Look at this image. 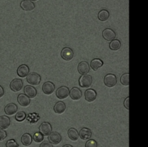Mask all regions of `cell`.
<instances>
[{
  "instance_id": "obj_1",
  "label": "cell",
  "mask_w": 148,
  "mask_h": 147,
  "mask_svg": "<svg viewBox=\"0 0 148 147\" xmlns=\"http://www.w3.org/2000/svg\"><path fill=\"white\" fill-rule=\"evenodd\" d=\"M40 81H41V77L36 72H32L30 73L29 72L28 75H27V82L30 85L37 86L40 84Z\"/></svg>"
},
{
  "instance_id": "obj_2",
  "label": "cell",
  "mask_w": 148,
  "mask_h": 147,
  "mask_svg": "<svg viewBox=\"0 0 148 147\" xmlns=\"http://www.w3.org/2000/svg\"><path fill=\"white\" fill-rule=\"evenodd\" d=\"M92 84V78L89 75H82L79 79V85L81 88H88Z\"/></svg>"
},
{
  "instance_id": "obj_3",
  "label": "cell",
  "mask_w": 148,
  "mask_h": 147,
  "mask_svg": "<svg viewBox=\"0 0 148 147\" xmlns=\"http://www.w3.org/2000/svg\"><path fill=\"white\" fill-rule=\"evenodd\" d=\"M104 84L107 87H114L117 84V78L114 74L113 73H108L104 77Z\"/></svg>"
},
{
  "instance_id": "obj_4",
  "label": "cell",
  "mask_w": 148,
  "mask_h": 147,
  "mask_svg": "<svg viewBox=\"0 0 148 147\" xmlns=\"http://www.w3.org/2000/svg\"><path fill=\"white\" fill-rule=\"evenodd\" d=\"M39 132L43 136H49L52 132L51 125L49 123H48V122H44V123H41L40 126H39Z\"/></svg>"
},
{
  "instance_id": "obj_5",
  "label": "cell",
  "mask_w": 148,
  "mask_h": 147,
  "mask_svg": "<svg viewBox=\"0 0 148 147\" xmlns=\"http://www.w3.org/2000/svg\"><path fill=\"white\" fill-rule=\"evenodd\" d=\"M69 89L68 87L64 86H61L56 90V97L59 99H66V97L69 96Z\"/></svg>"
},
{
  "instance_id": "obj_6",
  "label": "cell",
  "mask_w": 148,
  "mask_h": 147,
  "mask_svg": "<svg viewBox=\"0 0 148 147\" xmlns=\"http://www.w3.org/2000/svg\"><path fill=\"white\" fill-rule=\"evenodd\" d=\"M23 82L22 80L19 79V78H15V79L12 80V82L10 83V89L14 92H17L20 91V90L23 88Z\"/></svg>"
},
{
  "instance_id": "obj_7",
  "label": "cell",
  "mask_w": 148,
  "mask_h": 147,
  "mask_svg": "<svg viewBox=\"0 0 148 147\" xmlns=\"http://www.w3.org/2000/svg\"><path fill=\"white\" fill-rule=\"evenodd\" d=\"M61 57L66 61H70L74 57V52L71 48L64 47L61 52Z\"/></svg>"
},
{
  "instance_id": "obj_8",
  "label": "cell",
  "mask_w": 148,
  "mask_h": 147,
  "mask_svg": "<svg viewBox=\"0 0 148 147\" xmlns=\"http://www.w3.org/2000/svg\"><path fill=\"white\" fill-rule=\"evenodd\" d=\"M102 36L105 40L108 41H111L114 40L116 39V34L115 31L111 28H106L103 30Z\"/></svg>"
},
{
  "instance_id": "obj_9",
  "label": "cell",
  "mask_w": 148,
  "mask_h": 147,
  "mask_svg": "<svg viewBox=\"0 0 148 147\" xmlns=\"http://www.w3.org/2000/svg\"><path fill=\"white\" fill-rule=\"evenodd\" d=\"M49 141L51 144L57 145L62 141V136L58 132H51L49 135Z\"/></svg>"
},
{
  "instance_id": "obj_10",
  "label": "cell",
  "mask_w": 148,
  "mask_h": 147,
  "mask_svg": "<svg viewBox=\"0 0 148 147\" xmlns=\"http://www.w3.org/2000/svg\"><path fill=\"white\" fill-rule=\"evenodd\" d=\"M55 85L51 81H47L44 83L42 86V91L46 95H50L54 91Z\"/></svg>"
},
{
  "instance_id": "obj_11",
  "label": "cell",
  "mask_w": 148,
  "mask_h": 147,
  "mask_svg": "<svg viewBox=\"0 0 148 147\" xmlns=\"http://www.w3.org/2000/svg\"><path fill=\"white\" fill-rule=\"evenodd\" d=\"M77 70L81 75H87L90 71V65L86 61H82L78 64Z\"/></svg>"
},
{
  "instance_id": "obj_12",
  "label": "cell",
  "mask_w": 148,
  "mask_h": 147,
  "mask_svg": "<svg viewBox=\"0 0 148 147\" xmlns=\"http://www.w3.org/2000/svg\"><path fill=\"white\" fill-rule=\"evenodd\" d=\"M97 98V92L94 89L89 88L85 92V99L88 102H92Z\"/></svg>"
},
{
  "instance_id": "obj_13",
  "label": "cell",
  "mask_w": 148,
  "mask_h": 147,
  "mask_svg": "<svg viewBox=\"0 0 148 147\" xmlns=\"http://www.w3.org/2000/svg\"><path fill=\"white\" fill-rule=\"evenodd\" d=\"M30 72V68L27 65H21L17 70V74L20 78H25Z\"/></svg>"
},
{
  "instance_id": "obj_14",
  "label": "cell",
  "mask_w": 148,
  "mask_h": 147,
  "mask_svg": "<svg viewBox=\"0 0 148 147\" xmlns=\"http://www.w3.org/2000/svg\"><path fill=\"white\" fill-rule=\"evenodd\" d=\"M69 95L72 100L77 101L82 97V91L77 87H73L72 89L69 90Z\"/></svg>"
},
{
  "instance_id": "obj_15",
  "label": "cell",
  "mask_w": 148,
  "mask_h": 147,
  "mask_svg": "<svg viewBox=\"0 0 148 147\" xmlns=\"http://www.w3.org/2000/svg\"><path fill=\"white\" fill-rule=\"evenodd\" d=\"M17 106L14 103H10L4 107V112L7 115H13L17 112Z\"/></svg>"
},
{
  "instance_id": "obj_16",
  "label": "cell",
  "mask_w": 148,
  "mask_h": 147,
  "mask_svg": "<svg viewBox=\"0 0 148 147\" xmlns=\"http://www.w3.org/2000/svg\"><path fill=\"white\" fill-rule=\"evenodd\" d=\"M78 133H79V137L82 140H88V139H90L91 136H92V132H91L90 129L88 128H82Z\"/></svg>"
},
{
  "instance_id": "obj_17",
  "label": "cell",
  "mask_w": 148,
  "mask_h": 147,
  "mask_svg": "<svg viewBox=\"0 0 148 147\" xmlns=\"http://www.w3.org/2000/svg\"><path fill=\"white\" fill-rule=\"evenodd\" d=\"M20 7L25 11H32L35 9V4L30 0H23L20 3Z\"/></svg>"
},
{
  "instance_id": "obj_18",
  "label": "cell",
  "mask_w": 148,
  "mask_h": 147,
  "mask_svg": "<svg viewBox=\"0 0 148 147\" xmlns=\"http://www.w3.org/2000/svg\"><path fill=\"white\" fill-rule=\"evenodd\" d=\"M17 101H18L20 105H21L22 107H26L30 104V99L25 94H19L18 97H17Z\"/></svg>"
},
{
  "instance_id": "obj_19",
  "label": "cell",
  "mask_w": 148,
  "mask_h": 147,
  "mask_svg": "<svg viewBox=\"0 0 148 147\" xmlns=\"http://www.w3.org/2000/svg\"><path fill=\"white\" fill-rule=\"evenodd\" d=\"M24 92L27 97L31 99L35 98L37 95V91L32 86H26L24 88Z\"/></svg>"
},
{
  "instance_id": "obj_20",
  "label": "cell",
  "mask_w": 148,
  "mask_h": 147,
  "mask_svg": "<svg viewBox=\"0 0 148 147\" xmlns=\"http://www.w3.org/2000/svg\"><path fill=\"white\" fill-rule=\"evenodd\" d=\"M53 110L56 114H62L66 110V104L63 101H58L53 107Z\"/></svg>"
},
{
  "instance_id": "obj_21",
  "label": "cell",
  "mask_w": 148,
  "mask_h": 147,
  "mask_svg": "<svg viewBox=\"0 0 148 147\" xmlns=\"http://www.w3.org/2000/svg\"><path fill=\"white\" fill-rule=\"evenodd\" d=\"M10 125V119L7 116H0V129L5 130Z\"/></svg>"
},
{
  "instance_id": "obj_22",
  "label": "cell",
  "mask_w": 148,
  "mask_h": 147,
  "mask_svg": "<svg viewBox=\"0 0 148 147\" xmlns=\"http://www.w3.org/2000/svg\"><path fill=\"white\" fill-rule=\"evenodd\" d=\"M67 134L69 139L72 141H76L79 139V133H78V131L75 128H69L68 130Z\"/></svg>"
},
{
  "instance_id": "obj_23",
  "label": "cell",
  "mask_w": 148,
  "mask_h": 147,
  "mask_svg": "<svg viewBox=\"0 0 148 147\" xmlns=\"http://www.w3.org/2000/svg\"><path fill=\"white\" fill-rule=\"evenodd\" d=\"M110 17V13L108 10H102L98 12V18L100 21L105 22L108 20V19Z\"/></svg>"
},
{
  "instance_id": "obj_24",
  "label": "cell",
  "mask_w": 148,
  "mask_h": 147,
  "mask_svg": "<svg viewBox=\"0 0 148 147\" xmlns=\"http://www.w3.org/2000/svg\"><path fill=\"white\" fill-rule=\"evenodd\" d=\"M33 141V138H32L31 135L29 133H24L21 137V142L24 146H30Z\"/></svg>"
},
{
  "instance_id": "obj_25",
  "label": "cell",
  "mask_w": 148,
  "mask_h": 147,
  "mask_svg": "<svg viewBox=\"0 0 148 147\" xmlns=\"http://www.w3.org/2000/svg\"><path fill=\"white\" fill-rule=\"evenodd\" d=\"M103 65V62L101 59H93L90 62V68L94 71H96L98 68L102 67Z\"/></svg>"
},
{
  "instance_id": "obj_26",
  "label": "cell",
  "mask_w": 148,
  "mask_h": 147,
  "mask_svg": "<svg viewBox=\"0 0 148 147\" xmlns=\"http://www.w3.org/2000/svg\"><path fill=\"white\" fill-rule=\"evenodd\" d=\"M121 42L119 40L117 39H114V40L111 41L109 43V48L112 51H117L121 48Z\"/></svg>"
},
{
  "instance_id": "obj_27",
  "label": "cell",
  "mask_w": 148,
  "mask_h": 147,
  "mask_svg": "<svg viewBox=\"0 0 148 147\" xmlns=\"http://www.w3.org/2000/svg\"><path fill=\"white\" fill-rule=\"evenodd\" d=\"M120 82L123 86H129L130 84V73L127 72V73L123 74L120 78Z\"/></svg>"
},
{
  "instance_id": "obj_28",
  "label": "cell",
  "mask_w": 148,
  "mask_h": 147,
  "mask_svg": "<svg viewBox=\"0 0 148 147\" xmlns=\"http://www.w3.org/2000/svg\"><path fill=\"white\" fill-rule=\"evenodd\" d=\"M26 118V114L25 112L20 111L15 114V120L17 122H23Z\"/></svg>"
},
{
  "instance_id": "obj_29",
  "label": "cell",
  "mask_w": 148,
  "mask_h": 147,
  "mask_svg": "<svg viewBox=\"0 0 148 147\" xmlns=\"http://www.w3.org/2000/svg\"><path fill=\"white\" fill-rule=\"evenodd\" d=\"M33 141L36 143H40L43 141V136L40 133V132H37L33 135Z\"/></svg>"
},
{
  "instance_id": "obj_30",
  "label": "cell",
  "mask_w": 148,
  "mask_h": 147,
  "mask_svg": "<svg viewBox=\"0 0 148 147\" xmlns=\"http://www.w3.org/2000/svg\"><path fill=\"white\" fill-rule=\"evenodd\" d=\"M6 147H19V145L14 139H10L6 143Z\"/></svg>"
},
{
  "instance_id": "obj_31",
  "label": "cell",
  "mask_w": 148,
  "mask_h": 147,
  "mask_svg": "<svg viewBox=\"0 0 148 147\" xmlns=\"http://www.w3.org/2000/svg\"><path fill=\"white\" fill-rule=\"evenodd\" d=\"M85 147H98V143L95 141V140H90L88 141L85 144Z\"/></svg>"
},
{
  "instance_id": "obj_32",
  "label": "cell",
  "mask_w": 148,
  "mask_h": 147,
  "mask_svg": "<svg viewBox=\"0 0 148 147\" xmlns=\"http://www.w3.org/2000/svg\"><path fill=\"white\" fill-rule=\"evenodd\" d=\"M7 137V133L2 129H0V141H3Z\"/></svg>"
},
{
  "instance_id": "obj_33",
  "label": "cell",
  "mask_w": 148,
  "mask_h": 147,
  "mask_svg": "<svg viewBox=\"0 0 148 147\" xmlns=\"http://www.w3.org/2000/svg\"><path fill=\"white\" fill-rule=\"evenodd\" d=\"M124 105L127 110H130V97H127L124 101Z\"/></svg>"
},
{
  "instance_id": "obj_34",
  "label": "cell",
  "mask_w": 148,
  "mask_h": 147,
  "mask_svg": "<svg viewBox=\"0 0 148 147\" xmlns=\"http://www.w3.org/2000/svg\"><path fill=\"white\" fill-rule=\"evenodd\" d=\"M40 147H53V146L49 141H42V143L40 145Z\"/></svg>"
},
{
  "instance_id": "obj_35",
  "label": "cell",
  "mask_w": 148,
  "mask_h": 147,
  "mask_svg": "<svg viewBox=\"0 0 148 147\" xmlns=\"http://www.w3.org/2000/svg\"><path fill=\"white\" fill-rule=\"evenodd\" d=\"M4 88H3V87L1 86H0V98L4 96Z\"/></svg>"
},
{
  "instance_id": "obj_36",
  "label": "cell",
  "mask_w": 148,
  "mask_h": 147,
  "mask_svg": "<svg viewBox=\"0 0 148 147\" xmlns=\"http://www.w3.org/2000/svg\"><path fill=\"white\" fill-rule=\"evenodd\" d=\"M62 147H73V146H71V145H69V144H66V145H64V146H63Z\"/></svg>"
},
{
  "instance_id": "obj_37",
  "label": "cell",
  "mask_w": 148,
  "mask_h": 147,
  "mask_svg": "<svg viewBox=\"0 0 148 147\" xmlns=\"http://www.w3.org/2000/svg\"><path fill=\"white\" fill-rule=\"evenodd\" d=\"M30 1H38V0H30Z\"/></svg>"
}]
</instances>
